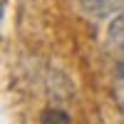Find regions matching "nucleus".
Here are the masks:
<instances>
[{
    "label": "nucleus",
    "instance_id": "1",
    "mask_svg": "<svg viewBox=\"0 0 124 124\" xmlns=\"http://www.w3.org/2000/svg\"><path fill=\"white\" fill-rule=\"evenodd\" d=\"M89 17H109L124 8V0H77Z\"/></svg>",
    "mask_w": 124,
    "mask_h": 124
},
{
    "label": "nucleus",
    "instance_id": "4",
    "mask_svg": "<svg viewBox=\"0 0 124 124\" xmlns=\"http://www.w3.org/2000/svg\"><path fill=\"white\" fill-rule=\"evenodd\" d=\"M109 42L124 50V15H117L114 20H112V25H109Z\"/></svg>",
    "mask_w": 124,
    "mask_h": 124
},
{
    "label": "nucleus",
    "instance_id": "2",
    "mask_svg": "<svg viewBox=\"0 0 124 124\" xmlns=\"http://www.w3.org/2000/svg\"><path fill=\"white\" fill-rule=\"evenodd\" d=\"M112 97H114L117 109L124 114V57L117 62V67H114V77H112Z\"/></svg>",
    "mask_w": 124,
    "mask_h": 124
},
{
    "label": "nucleus",
    "instance_id": "3",
    "mask_svg": "<svg viewBox=\"0 0 124 124\" xmlns=\"http://www.w3.org/2000/svg\"><path fill=\"white\" fill-rule=\"evenodd\" d=\"M40 124H72V119H70L67 112H62L57 107H47L40 114Z\"/></svg>",
    "mask_w": 124,
    "mask_h": 124
}]
</instances>
